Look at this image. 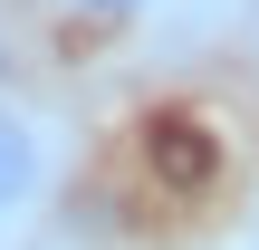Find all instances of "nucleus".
<instances>
[{"label":"nucleus","mask_w":259,"mask_h":250,"mask_svg":"<svg viewBox=\"0 0 259 250\" xmlns=\"http://www.w3.org/2000/svg\"><path fill=\"white\" fill-rule=\"evenodd\" d=\"M0 87H19V48H10V19H0Z\"/></svg>","instance_id":"5"},{"label":"nucleus","mask_w":259,"mask_h":250,"mask_svg":"<svg viewBox=\"0 0 259 250\" xmlns=\"http://www.w3.org/2000/svg\"><path fill=\"white\" fill-rule=\"evenodd\" d=\"M58 193H67V125L38 96L0 87V250L38 241L48 212H58Z\"/></svg>","instance_id":"1"},{"label":"nucleus","mask_w":259,"mask_h":250,"mask_svg":"<svg viewBox=\"0 0 259 250\" xmlns=\"http://www.w3.org/2000/svg\"><path fill=\"white\" fill-rule=\"evenodd\" d=\"M58 10H77V19H135V10H154V0H58Z\"/></svg>","instance_id":"3"},{"label":"nucleus","mask_w":259,"mask_h":250,"mask_svg":"<svg viewBox=\"0 0 259 250\" xmlns=\"http://www.w3.org/2000/svg\"><path fill=\"white\" fill-rule=\"evenodd\" d=\"M144 164H163L173 183H211V154H202V125H154V135H144Z\"/></svg>","instance_id":"2"},{"label":"nucleus","mask_w":259,"mask_h":250,"mask_svg":"<svg viewBox=\"0 0 259 250\" xmlns=\"http://www.w3.org/2000/svg\"><path fill=\"white\" fill-rule=\"evenodd\" d=\"M231 250H259V183L240 193V222H231Z\"/></svg>","instance_id":"4"}]
</instances>
